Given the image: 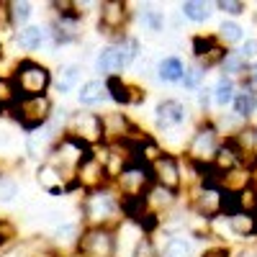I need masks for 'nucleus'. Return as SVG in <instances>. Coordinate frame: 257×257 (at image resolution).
I'll list each match as a JSON object with an SVG mask.
<instances>
[{
    "label": "nucleus",
    "instance_id": "4c0bfd02",
    "mask_svg": "<svg viewBox=\"0 0 257 257\" xmlns=\"http://www.w3.org/2000/svg\"><path fill=\"white\" fill-rule=\"evenodd\" d=\"M201 257H231V252H229L226 247H211V249H206Z\"/></svg>",
    "mask_w": 257,
    "mask_h": 257
},
{
    "label": "nucleus",
    "instance_id": "f3484780",
    "mask_svg": "<svg viewBox=\"0 0 257 257\" xmlns=\"http://www.w3.org/2000/svg\"><path fill=\"white\" fill-rule=\"evenodd\" d=\"M221 70L226 72V77H247L249 70H252V64L242 57V52H226L224 59H221Z\"/></svg>",
    "mask_w": 257,
    "mask_h": 257
},
{
    "label": "nucleus",
    "instance_id": "7c9ffc66",
    "mask_svg": "<svg viewBox=\"0 0 257 257\" xmlns=\"http://www.w3.org/2000/svg\"><path fill=\"white\" fill-rule=\"evenodd\" d=\"M21 98H18V90H16V85L11 77L6 80H0V105H16Z\"/></svg>",
    "mask_w": 257,
    "mask_h": 257
},
{
    "label": "nucleus",
    "instance_id": "2f4dec72",
    "mask_svg": "<svg viewBox=\"0 0 257 257\" xmlns=\"http://www.w3.org/2000/svg\"><path fill=\"white\" fill-rule=\"evenodd\" d=\"M8 13H11L13 26H21V24H26V21H29L31 6L29 3H8Z\"/></svg>",
    "mask_w": 257,
    "mask_h": 257
},
{
    "label": "nucleus",
    "instance_id": "c756f323",
    "mask_svg": "<svg viewBox=\"0 0 257 257\" xmlns=\"http://www.w3.org/2000/svg\"><path fill=\"white\" fill-rule=\"evenodd\" d=\"M139 18H142V24H144L149 31H162V29H165V16H162L160 11L147 8V11L139 13Z\"/></svg>",
    "mask_w": 257,
    "mask_h": 257
},
{
    "label": "nucleus",
    "instance_id": "1a4fd4ad",
    "mask_svg": "<svg viewBox=\"0 0 257 257\" xmlns=\"http://www.w3.org/2000/svg\"><path fill=\"white\" fill-rule=\"evenodd\" d=\"M221 198H224V190L213 183H203L201 190L196 193L193 198V208L201 219H216L221 213Z\"/></svg>",
    "mask_w": 257,
    "mask_h": 257
},
{
    "label": "nucleus",
    "instance_id": "58836bf2",
    "mask_svg": "<svg viewBox=\"0 0 257 257\" xmlns=\"http://www.w3.org/2000/svg\"><path fill=\"white\" fill-rule=\"evenodd\" d=\"M213 98V88H201V95H198V103L203 105V108H208V103Z\"/></svg>",
    "mask_w": 257,
    "mask_h": 257
},
{
    "label": "nucleus",
    "instance_id": "9d476101",
    "mask_svg": "<svg viewBox=\"0 0 257 257\" xmlns=\"http://www.w3.org/2000/svg\"><path fill=\"white\" fill-rule=\"evenodd\" d=\"M128 21V6L121 0H105L100 3V34H118Z\"/></svg>",
    "mask_w": 257,
    "mask_h": 257
},
{
    "label": "nucleus",
    "instance_id": "423d86ee",
    "mask_svg": "<svg viewBox=\"0 0 257 257\" xmlns=\"http://www.w3.org/2000/svg\"><path fill=\"white\" fill-rule=\"evenodd\" d=\"M152 167H147L142 162L126 165L118 173V188L123 193V198H139L144 193H149V185H152Z\"/></svg>",
    "mask_w": 257,
    "mask_h": 257
},
{
    "label": "nucleus",
    "instance_id": "aec40b11",
    "mask_svg": "<svg viewBox=\"0 0 257 257\" xmlns=\"http://www.w3.org/2000/svg\"><path fill=\"white\" fill-rule=\"evenodd\" d=\"M237 82H234L231 77H219V82L213 85V100H216V105H231L234 98H237Z\"/></svg>",
    "mask_w": 257,
    "mask_h": 257
},
{
    "label": "nucleus",
    "instance_id": "9b49d317",
    "mask_svg": "<svg viewBox=\"0 0 257 257\" xmlns=\"http://www.w3.org/2000/svg\"><path fill=\"white\" fill-rule=\"evenodd\" d=\"M152 175L157 180V185L167 188V190H178L180 188V165L173 155H162L152 162Z\"/></svg>",
    "mask_w": 257,
    "mask_h": 257
},
{
    "label": "nucleus",
    "instance_id": "ddd939ff",
    "mask_svg": "<svg viewBox=\"0 0 257 257\" xmlns=\"http://www.w3.org/2000/svg\"><path fill=\"white\" fill-rule=\"evenodd\" d=\"M157 126L160 128H178L183 121H185V116H188V111H185V105L180 103V100H162L160 105H157Z\"/></svg>",
    "mask_w": 257,
    "mask_h": 257
},
{
    "label": "nucleus",
    "instance_id": "b1692460",
    "mask_svg": "<svg viewBox=\"0 0 257 257\" xmlns=\"http://www.w3.org/2000/svg\"><path fill=\"white\" fill-rule=\"evenodd\" d=\"M80 226L77 224H72V221H67V224H59L57 226V231H54V242L57 244H62V247H75L77 249V242H80Z\"/></svg>",
    "mask_w": 257,
    "mask_h": 257
},
{
    "label": "nucleus",
    "instance_id": "39448f33",
    "mask_svg": "<svg viewBox=\"0 0 257 257\" xmlns=\"http://www.w3.org/2000/svg\"><path fill=\"white\" fill-rule=\"evenodd\" d=\"M116 252V237L108 226H90L82 231L77 242L80 257H113Z\"/></svg>",
    "mask_w": 257,
    "mask_h": 257
},
{
    "label": "nucleus",
    "instance_id": "473e14b6",
    "mask_svg": "<svg viewBox=\"0 0 257 257\" xmlns=\"http://www.w3.org/2000/svg\"><path fill=\"white\" fill-rule=\"evenodd\" d=\"M132 257H160V252H157V247H155V242H152V237H144L134 244V254Z\"/></svg>",
    "mask_w": 257,
    "mask_h": 257
},
{
    "label": "nucleus",
    "instance_id": "a878e982",
    "mask_svg": "<svg viewBox=\"0 0 257 257\" xmlns=\"http://www.w3.org/2000/svg\"><path fill=\"white\" fill-rule=\"evenodd\" d=\"M242 26L237 24V21H224V24L219 26V39L224 41V44H237V41H242Z\"/></svg>",
    "mask_w": 257,
    "mask_h": 257
},
{
    "label": "nucleus",
    "instance_id": "393cba45",
    "mask_svg": "<svg viewBox=\"0 0 257 257\" xmlns=\"http://www.w3.org/2000/svg\"><path fill=\"white\" fill-rule=\"evenodd\" d=\"M80 80V67L77 64H67V67H62L59 75H57V90L59 93H70Z\"/></svg>",
    "mask_w": 257,
    "mask_h": 257
},
{
    "label": "nucleus",
    "instance_id": "79ce46f5",
    "mask_svg": "<svg viewBox=\"0 0 257 257\" xmlns=\"http://www.w3.org/2000/svg\"><path fill=\"white\" fill-rule=\"evenodd\" d=\"M254 183H257V175H254Z\"/></svg>",
    "mask_w": 257,
    "mask_h": 257
},
{
    "label": "nucleus",
    "instance_id": "f03ea898",
    "mask_svg": "<svg viewBox=\"0 0 257 257\" xmlns=\"http://www.w3.org/2000/svg\"><path fill=\"white\" fill-rule=\"evenodd\" d=\"M221 134L216 123H201L193 134L190 144H188V157L196 167H211L213 165V157L221 149Z\"/></svg>",
    "mask_w": 257,
    "mask_h": 257
},
{
    "label": "nucleus",
    "instance_id": "7ed1b4c3",
    "mask_svg": "<svg viewBox=\"0 0 257 257\" xmlns=\"http://www.w3.org/2000/svg\"><path fill=\"white\" fill-rule=\"evenodd\" d=\"M139 54V44L134 39H123L121 44H111V47H103L95 57V70L108 75V77H116V72H121L123 67L134 62V57Z\"/></svg>",
    "mask_w": 257,
    "mask_h": 257
},
{
    "label": "nucleus",
    "instance_id": "f257e3e1",
    "mask_svg": "<svg viewBox=\"0 0 257 257\" xmlns=\"http://www.w3.org/2000/svg\"><path fill=\"white\" fill-rule=\"evenodd\" d=\"M16 90H18V98L21 100H29V98H44L49 82H52V72L39 64L34 59H24L16 64V72L11 75Z\"/></svg>",
    "mask_w": 257,
    "mask_h": 257
},
{
    "label": "nucleus",
    "instance_id": "ea45409f",
    "mask_svg": "<svg viewBox=\"0 0 257 257\" xmlns=\"http://www.w3.org/2000/svg\"><path fill=\"white\" fill-rule=\"evenodd\" d=\"M142 100H144V93L134 88V85H128V103H142Z\"/></svg>",
    "mask_w": 257,
    "mask_h": 257
},
{
    "label": "nucleus",
    "instance_id": "6e6552de",
    "mask_svg": "<svg viewBox=\"0 0 257 257\" xmlns=\"http://www.w3.org/2000/svg\"><path fill=\"white\" fill-rule=\"evenodd\" d=\"M67 134L75 139H82L85 144H93L103 139V118L98 113H72Z\"/></svg>",
    "mask_w": 257,
    "mask_h": 257
},
{
    "label": "nucleus",
    "instance_id": "c9c22d12",
    "mask_svg": "<svg viewBox=\"0 0 257 257\" xmlns=\"http://www.w3.org/2000/svg\"><path fill=\"white\" fill-rule=\"evenodd\" d=\"M216 8L224 11V13H229V16H242L247 11V3H242V0H219Z\"/></svg>",
    "mask_w": 257,
    "mask_h": 257
},
{
    "label": "nucleus",
    "instance_id": "bb28decb",
    "mask_svg": "<svg viewBox=\"0 0 257 257\" xmlns=\"http://www.w3.org/2000/svg\"><path fill=\"white\" fill-rule=\"evenodd\" d=\"M105 88H108V95L116 103H128V85L121 82V77H105Z\"/></svg>",
    "mask_w": 257,
    "mask_h": 257
},
{
    "label": "nucleus",
    "instance_id": "20e7f679",
    "mask_svg": "<svg viewBox=\"0 0 257 257\" xmlns=\"http://www.w3.org/2000/svg\"><path fill=\"white\" fill-rule=\"evenodd\" d=\"M121 203L116 201V196L105 188H98V190H90L88 198L82 203V211H85V219H88L93 226H105L116 213H118Z\"/></svg>",
    "mask_w": 257,
    "mask_h": 257
},
{
    "label": "nucleus",
    "instance_id": "72a5a7b5",
    "mask_svg": "<svg viewBox=\"0 0 257 257\" xmlns=\"http://www.w3.org/2000/svg\"><path fill=\"white\" fill-rule=\"evenodd\" d=\"M16 196H18L16 180H11V178H6V175H0V203H11Z\"/></svg>",
    "mask_w": 257,
    "mask_h": 257
},
{
    "label": "nucleus",
    "instance_id": "412c9836",
    "mask_svg": "<svg viewBox=\"0 0 257 257\" xmlns=\"http://www.w3.org/2000/svg\"><path fill=\"white\" fill-rule=\"evenodd\" d=\"M173 203H175V193H173V190H167V188H162V185L149 188V193H147V206H149V208L162 211V208H170Z\"/></svg>",
    "mask_w": 257,
    "mask_h": 257
},
{
    "label": "nucleus",
    "instance_id": "0eeeda50",
    "mask_svg": "<svg viewBox=\"0 0 257 257\" xmlns=\"http://www.w3.org/2000/svg\"><path fill=\"white\" fill-rule=\"evenodd\" d=\"M16 118L24 123V128L34 132V128H41L47 121H49V113H52V103L49 98H29V100H18L16 105Z\"/></svg>",
    "mask_w": 257,
    "mask_h": 257
},
{
    "label": "nucleus",
    "instance_id": "c85d7f7f",
    "mask_svg": "<svg viewBox=\"0 0 257 257\" xmlns=\"http://www.w3.org/2000/svg\"><path fill=\"white\" fill-rule=\"evenodd\" d=\"M216 49H219V44H216V39H213V36H196V39H193V54L198 57V62L203 57H208L211 52H216Z\"/></svg>",
    "mask_w": 257,
    "mask_h": 257
},
{
    "label": "nucleus",
    "instance_id": "6ab92c4d",
    "mask_svg": "<svg viewBox=\"0 0 257 257\" xmlns=\"http://www.w3.org/2000/svg\"><path fill=\"white\" fill-rule=\"evenodd\" d=\"M157 75L160 80L165 82H180L185 77V67H183V62L178 57H165L160 64H157Z\"/></svg>",
    "mask_w": 257,
    "mask_h": 257
},
{
    "label": "nucleus",
    "instance_id": "5701e85b",
    "mask_svg": "<svg viewBox=\"0 0 257 257\" xmlns=\"http://www.w3.org/2000/svg\"><path fill=\"white\" fill-rule=\"evenodd\" d=\"M180 13L185 18H190L193 24H203V21H208V16H211V6L201 3V0H185V3L180 6Z\"/></svg>",
    "mask_w": 257,
    "mask_h": 257
},
{
    "label": "nucleus",
    "instance_id": "4be33fe9",
    "mask_svg": "<svg viewBox=\"0 0 257 257\" xmlns=\"http://www.w3.org/2000/svg\"><path fill=\"white\" fill-rule=\"evenodd\" d=\"M231 105H234V113H237L242 121H249V116L257 111V95L247 93V90H239Z\"/></svg>",
    "mask_w": 257,
    "mask_h": 257
},
{
    "label": "nucleus",
    "instance_id": "f8f14e48",
    "mask_svg": "<svg viewBox=\"0 0 257 257\" xmlns=\"http://www.w3.org/2000/svg\"><path fill=\"white\" fill-rule=\"evenodd\" d=\"M103 118V139H108L111 144H118V142H128L134 134V126L123 113H105L100 116Z\"/></svg>",
    "mask_w": 257,
    "mask_h": 257
},
{
    "label": "nucleus",
    "instance_id": "a211bd4d",
    "mask_svg": "<svg viewBox=\"0 0 257 257\" xmlns=\"http://www.w3.org/2000/svg\"><path fill=\"white\" fill-rule=\"evenodd\" d=\"M108 98V88H105L103 80H88L80 90V103L82 105H98Z\"/></svg>",
    "mask_w": 257,
    "mask_h": 257
},
{
    "label": "nucleus",
    "instance_id": "e433bc0d",
    "mask_svg": "<svg viewBox=\"0 0 257 257\" xmlns=\"http://www.w3.org/2000/svg\"><path fill=\"white\" fill-rule=\"evenodd\" d=\"M242 57L249 62V64H257V39H247V41H242Z\"/></svg>",
    "mask_w": 257,
    "mask_h": 257
},
{
    "label": "nucleus",
    "instance_id": "a19ab883",
    "mask_svg": "<svg viewBox=\"0 0 257 257\" xmlns=\"http://www.w3.org/2000/svg\"><path fill=\"white\" fill-rule=\"evenodd\" d=\"M249 77L254 80V85H257V64H252V70H249Z\"/></svg>",
    "mask_w": 257,
    "mask_h": 257
},
{
    "label": "nucleus",
    "instance_id": "cd10ccee",
    "mask_svg": "<svg viewBox=\"0 0 257 257\" xmlns=\"http://www.w3.org/2000/svg\"><path fill=\"white\" fill-rule=\"evenodd\" d=\"M190 242L185 237H173L165 244V254L162 257H190Z\"/></svg>",
    "mask_w": 257,
    "mask_h": 257
},
{
    "label": "nucleus",
    "instance_id": "2eb2a0df",
    "mask_svg": "<svg viewBox=\"0 0 257 257\" xmlns=\"http://www.w3.org/2000/svg\"><path fill=\"white\" fill-rule=\"evenodd\" d=\"M52 36V31L41 29V26H24L18 34H16V44L26 52H34L39 49L41 44H47V39Z\"/></svg>",
    "mask_w": 257,
    "mask_h": 257
},
{
    "label": "nucleus",
    "instance_id": "f704fd0d",
    "mask_svg": "<svg viewBox=\"0 0 257 257\" xmlns=\"http://www.w3.org/2000/svg\"><path fill=\"white\" fill-rule=\"evenodd\" d=\"M203 75H206V70L201 67V64H198V67H188L185 70V77H183V85H185L188 90H196L198 85H201V80H203Z\"/></svg>",
    "mask_w": 257,
    "mask_h": 257
},
{
    "label": "nucleus",
    "instance_id": "4468645a",
    "mask_svg": "<svg viewBox=\"0 0 257 257\" xmlns=\"http://www.w3.org/2000/svg\"><path fill=\"white\" fill-rule=\"evenodd\" d=\"M64 178H67V175H64L54 162H47V165L39 167V183H41V188H44L47 193H52V196H59V193L67 190Z\"/></svg>",
    "mask_w": 257,
    "mask_h": 257
},
{
    "label": "nucleus",
    "instance_id": "dca6fc26",
    "mask_svg": "<svg viewBox=\"0 0 257 257\" xmlns=\"http://www.w3.org/2000/svg\"><path fill=\"white\" fill-rule=\"evenodd\" d=\"M229 229L237 234V237H257V213H247V211H237L234 216L226 219Z\"/></svg>",
    "mask_w": 257,
    "mask_h": 257
}]
</instances>
